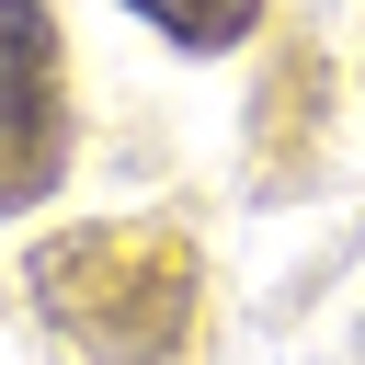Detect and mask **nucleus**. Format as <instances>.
I'll return each instance as SVG.
<instances>
[{
  "label": "nucleus",
  "mask_w": 365,
  "mask_h": 365,
  "mask_svg": "<svg viewBox=\"0 0 365 365\" xmlns=\"http://www.w3.org/2000/svg\"><path fill=\"white\" fill-rule=\"evenodd\" d=\"M34 297L91 365H171L194 331V251L171 228H80L34 262Z\"/></svg>",
  "instance_id": "1"
},
{
  "label": "nucleus",
  "mask_w": 365,
  "mask_h": 365,
  "mask_svg": "<svg viewBox=\"0 0 365 365\" xmlns=\"http://www.w3.org/2000/svg\"><path fill=\"white\" fill-rule=\"evenodd\" d=\"M68 57L46 0H0V205H34L68 182Z\"/></svg>",
  "instance_id": "2"
},
{
  "label": "nucleus",
  "mask_w": 365,
  "mask_h": 365,
  "mask_svg": "<svg viewBox=\"0 0 365 365\" xmlns=\"http://www.w3.org/2000/svg\"><path fill=\"white\" fill-rule=\"evenodd\" d=\"M125 11H137L148 34H171L182 57H228V46L262 23V0H125Z\"/></svg>",
  "instance_id": "3"
}]
</instances>
